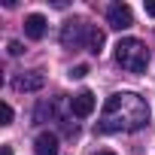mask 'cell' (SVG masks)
<instances>
[{
  "instance_id": "12",
  "label": "cell",
  "mask_w": 155,
  "mask_h": 155,
  "mask_svg": "<svg viewBox=\"0 0 155 155\" xmlns=\"http://www.w3.org/2000/svg\"><path fill=\"white\" fill-rule=\"evenodd\" d=\"M6 49H9V55H21V52H25L18 40H9V46H6Z\"/></svg>"
},
{
  "instance_id": "4",
  "label": "cell",
  "mask_w": 155,
  "mask_h": 155,
  "mask_svg": "<svg viewBox=\"0 0 155 155\" xmlns=\"http://www.w3.org/2000/svg\"><path fill=\"white\" fill-rule=\"evenodd\" d=\"M107 21H110V28H116V31H128V28L134 25V12H131L128 3H113V6L107 9Z\"/></svg>"
},
{
  "instance_id": "8",
  "label": "cell",
  "mask_w": 155,
  "mask_h": 155,
  "mask_svg": "<svg viewBox=\"0 0 155 155\" xmlns=\"http://www.w3.org/2000/svg\"><path fill=\"white\" fill-rule=\"evenodd\" d=\"M25 34L31 37V40H43V34H46V18L43 15H28L25 18Z\"/></svg>"
},
{
  "instance_id": "6",
  "label": "cell",
  "mask_w": 155,
  "mask_h": 155,
  "mask_svg": "<svg viewBox=\"0 0 155 155\" xmlns=\"http://www.w3.org/2000/svg\"><path fill=\"white\" fill-rule=\"evenodd\" d=\"M43 85H46V76L40 70H28V73L15 76V88L18 91H40Z\"/></svg>"
},
{
  "instance_id": "13",
  "label": "cell",
  "mask_w": 155,
  "mask_h": 155,
  "mask_svg": "<svg viewBox=\"0 0 155 155\" xmlns=\"http://www.w3.org/2000/svg\"><path fill=\"white\" fill-rule=\"evenodd\" d=\"M146 15H155V3H146Z\"/></svg>"
},
{
  "instance_id": "3",
  "label": "cell",
  "mask_w": 155,
  "mask_h": 155,
  "mask_svg": "<svg viewBox=\"0 0 155 155\" xmlns=\"http://www.w3.org/2000/svg\"><path fill=\"white\" fill-rule=\"evenodd\" d=\"M88 28L82 25V21H67L64 28H61V43L67 46V49H82L85 43H88Z\"/></svg>"
},
{
  "instance_id": "14",
  "label": "cell",
  "mask_w": 155,
  "mask_h": 155,
  "mask_svg": "<svg viewBox=\"0 0 155 155\" xmlns=\"http://www.w3.org/2000/svg\"><path fill=\"white\" fill-rule=\"evenodd\" d=\"M0 155H12V146H3V149H0Z\"/></svg>"
},
{
  "instance_id": "1",
  "label": "cell",
  "mask_w": 155,
  "mask_h": 155,
  "mask_svg": "<svg viewBox=\"0 0 155 155\" xmlns=\"http://www.w3.org/2000/svg\"><path fill=\"white\" fill-rule=\"evenodd\" d=\"M149 122V107L134 91H116L107 97L101 110V128L104 131H140Z\"/></svg>"
},
{
  "instance_id": "2",
  "label": "cell",
  "mask_w": 155,
  "mask_h": 155,
  "mask_svg": "<svg viewBox=\"0 0 155 155\" xmlns=\"http://www.w3.org/2000/svg\"><path fill=\"white\" fill-rule=\"evenodd\" d=\"M116 61L122 64V70L140 73V70H146V64H149V49H146V43H140V40H134V37H125V40H119V46H116Z\"/></svg>"
},
{
  "instance_id": "9",
  "label": "cell",
  "mask_w": 155,
  "mask_h": 155,
  "mask_svg": "<svg viewBox=\"0 0 155 155\" xmlns=\"http://www.w3.org/2000/svg\"><path fill=\"white\" fill-rule=\"evenodd\" d=\"M104 43H107V37H104V31H97V28H91V34H88V52H94V55H101V49H104Z\"/></svg>"
},
{
  "instance_id": "10",
  "label": "cell",
  "mask_w": 155,
  "mask_h": 155,
  "mask_svg": "<svg viewBox=\"0 0 155 155\" xmlns=\"http://www.w3.org/2000/svg\"><path fill=\"white\" fill-rule=\"evenodd\" d=\"M85 73H88V67H85V64H76V67H70V79H82Z\"/></svg>"
},
{
  "instance_id": "5",
  "label": "cell",
  "mask_w": 155,
  "mask_h": 155,
  "mask_svg": "<svg viewBox=\"0 0 155 155\" xmlns=\"http://www.w3.org/2000/svg\"><path fill=\"white\" fill-rule=\"evenodd\" d=\"M70 113H73L76 119L91 116V113H94V94H91V91H79V94H73V101H70Z\"/></svg>"
},
{
  "instance_id": "7",
  "label": "cell",
  "mask_w": 155,
  "mask_h": 155,
  "mask_svg": "<svg viewBox=\"0 0 155 155\" xmlns=\"http://www.w3.org/2000/svg\"><path fill=\"white\" fill-rule=\"evenodd\" d=\"M34 152H37V155H58V137L49 134V131H43V134L34 140Z\"/></svg>"
},
{
  "instance_id": "11",
  "label": "cell",
  "mask_w": 155,
  "mask_h": 155,
  "mask_svg": "<svg viewBox=\"0 0 155 155\" xmlns=\"http://www.w3.org/2000/svg\"><path fill=\"white\" fill-rule=\"evenodd\" d=\"M0 119H3V125H9V122H12V107H9V104L0 107Z\"/></svg>"
},
{
  "instance_id": "15",
  "label": "cell",
  "mask_w": 155,
  "mask_h": 155,
  "mask_svg": "<svg viewBox=\"0 0 155 155\" xmlns=\"http://www.w3.org/2000/svg\"><path fill=\"white\" fill-rule=\"evenodd\" d=\"M94 155H116V152H110V149H104V152H94Z\"/></svg>"
}]
</instances>
